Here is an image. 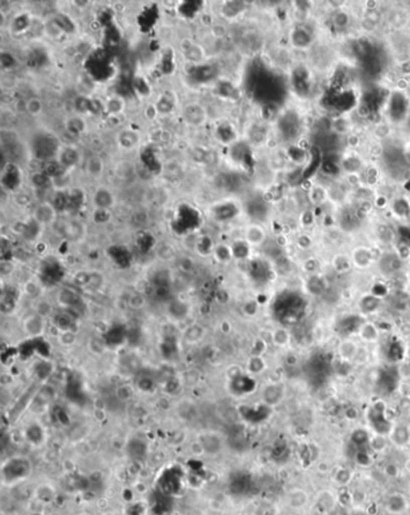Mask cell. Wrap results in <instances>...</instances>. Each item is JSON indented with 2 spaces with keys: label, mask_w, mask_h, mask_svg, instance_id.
Instances as JSON below:
<instances>
[{
  "label": "cell",
  "mask_w": 410,
  "mask_h": 515,
  "mask_svg": "<svg viewBox=\"0 0 410 515\" xmlns=\"http://www.w3.org/2000/svg\"><path fill=\"white\" fill-rule=\"evenodd\" d=\"M60 161L64 164V165H74L78 161V154L75 149H65V152H63L60 154Z\"/></svg>",
  "instance_id": "obj_15"
},
{
  "label": "cell",
  "mask_w": 410,
  "mask_h": 515,
  "mask_svg": "<svg viewBox=\"0 0 410 515\" xmlns=\"http://www.w3.org/2000/svg\"><path fill=\"white\" fill-rule=\"evenodd\" d=\"M358 336L362 338L366 342H375L378 341L379 335H380V330L373 323L366 322L362 323V324L358 327Z\"/></svg>",
  "instance_id": "obj_7"
},
{
  "label": "cell",
  "mask_w": 410,
  "mask_h": 515,
  "mask_svg": "<svg viewBox=\"0 0 410 515\" xmlns=\"http://www.w3.org/2000/svg\"><path fill=\"white\" fill-rule=\"evenodd\" d=\"M281 130L285 136H295L297 134V118L293 114H288L281 121Z\"/></svg>",
  "instance_id": "obj_11"
},
{
  "label": "cell",
  "mask_w": 410,
  "mask_h": 515,
  "mask_svg": "<svg viewBox=\"0 0 410 515\" xmlns=\"http://www.w3.org/2000/svg\"><path fill=\"white\" fill-rule=\"evenodd\" d=\"M352 479V472L347 467H339L335 472V481L338 485L345 486Z\"/></svg>",
  "instance_id": "obj_13"
},
{
  "label": "cell",
  "mask_w": 410,
  "mask_h": 515,
  "mask_svg": "<svg viewBox=\"0 0 410 515\" xmlns=\"http://www.w3.org/2000/svg\"><path fill=\"white\" fill-rule=\"evenodd\" d=\"M59 145L57 139L50 134L39 135L33 142V152L35 157L41 160H51L58 153Z\"/></svg>",
  "instance_id": "obj_1"
},
{
  "label": "cell",
  "mask_w": 410,
  "mask_h": 515,
  "mask_svg": "<svg viewBox=\"0 0 410 515\" xmlns=\"http://www.w3.org/2000/svg\"><path fill=\"white\" fill-rule=\"evenodd\" d=\"M284 390L281 385L278 384H273V385H268L266 388L265 391H263V400L269 406H275V404L279 403L283 398Z\"/></svg>",
  "instance_id": "obj_8"
},
{
  "label": "cell",
  "mask_w": 410,
  "mask_h": 515,
  "mask_svg": "<svg viewBox=\"0 0 410 515\" xmlns=\"http://www.w3.org/2000/svg\"><path fill=\"white\" fill-rule=\"evenodd\" d=\"M390 112L394 120H400L405 115L406 101L400 94H393L390 102Z\"/></svg>",
  "instance_id": "obj_9"
},
{
  "label": "cell",
  "mask_w": 410,
  "mask_h": 515,
  "mask_svg": "<svg viewBox=\"0 0 410 515\" xmlns=\"http://www.w3.org/2000/svg\"><path fill=\"white\" fill-rule=\"evenodd\" d=\"M403 468H404L405 472H408V473H410V458L405 460L404 465H403Z\"/></svg>",
  "instance_id": "obj_17"
},
{
  "label": "cell",
  "mask_w": 410,
  "mask_h": 515,
  "mask_svg": "<svg viewBox=\"0 0 410 515\" xmlns=\"http://www.w3.org/2000/svg\"><path fill=\"white\" fill-rule=\"evenodd\" d=\"M290 334L287 329H278L273 334V342L278 347H287L290 343Z\"/></svg>",
  "instance_id": "obj_14"
},
{
  "label": "cell",
  "mask_w": 410,
  "mask_h": 515,
  "mask_svg": "<svg viewBox=\"0 0 410 515\" xmlns=\"http://www.w3.org/2000/svg\"><path fill=\"white\" fill-rule=\"evenodd\" d=\"M388 443H390V440H388L387 435L378 434V432H374L373 435L369 436L368 440V446L369 449L372 450L373 453H382L386 450L388 447Z\"/></svg>",
  "instance_id": "obj_10"
},
{
  "label": "cell",
  "mask_w": 410,
  "mask_h": 515,
  "mask_svg": "<svg viewBox=\"0 0 410 515\" xmlns=\"http://www.w3.org/2000/svg\"><path fill=\"white\" fill-rule=\"evenodd\" d=\"M9 473H3L4 475V479L10 480V484L16 483L18 480L26 479L27 477L30 474V462L27 461L26 459L23 458H16L11 459L8 464L4 465L3 467V472H8Z\"/></svg>",
  "instance_id": "obj_2"
},
{
  "label": "cell",
  "mask_w": 410,
  "mask_h": 515,
  "mask_svg": "<svg viewBox=\"0 0 410 515\" xmlns=\"http://www.w3.org/2000/svg\"><path fill=\"white\" fill-rule=\"evenodd\" d=\"M387 437L390 443L394 444L396 447H406L410 443V429L405 424H397V425L391 426Z\"/></svg>",
  "instance_id": "obj_4"
},
{
  "label": "cell",
  "mask_w": 410,
  "mask_h": 515,
  "mask_svg": "<svg viewBox=\"0 0 410 515\" xmlns=\"http://www.w3.org/2000/svg\"><path fill=\"white\" fill-rule=\"evenodd\" d=\"M384 474L388 479H397L400 475V468L394 462H388L384 467Z\"/></svg>",
  "instance_id": "obj_16"
},
{
  "label": "cell",
  "mask_w": 410,
  "mask_h": 515,
  "mask_svg": "<svg viewBox=\"0 0 410 515\" xmlns=\"http://www.w3.org/2000/svg\"><path fill=\"white\" fill-rule=\"evenodd\" d=\"M214 216L218 221H226V219L232 218L237 213L236 206L232 203H223V205L214 207Z\"/></svg>",
  "instance_id": "obj_12"
},
{
  "label": "cell",
  "mask_w": 410,
  "mask_h": 515,
  "mask_svg": "<svg viewBox=\"0 0 410 515\" xmlns=\"http://www.w3.org/2000/svg\"><path fill=\"white\" fill-rule=\"evenodd\" d=\"M384 507L388 514L400 515L409 508L408 497L402 492H392L385 499Z\"/></svg>",
  "instance_id": "obj_3"
},
{
  "label": "cell",
  "mask_w": 410,
  "mask_h": 515,
  "mask_svg": "<svg viewBox=\"0 0 410 515\" xmlns=\"http://www.w3.org/2000/svg\"><path fill=\"white\" fill-rule=\"evenodd\" d=\"M289 504L291 508L294 509H301V508L306 507L309 502V493L306 491L305 489H301V487H296V489L291 490L289 493Z\"/></svg>",
  "instance_id": "obj_6"
},
{
  "label": "cell",
  "mask_w": 410,
  "mask_h": 515,
  "mask_svg": "<svg viewBox=\"0 0 410 515\" xmlns=\"http://www.w3.org/2000/svg\"><path fill=\"white\" fill-rule=\"evenodd\" d=\"M337 350H338V355L342 361H351L352 359H355V356L357 355L358 348L357 344L355 343L354 341L345 338V340H343L342 342L338 344Z\"/></svg>",
  "instance_id": "obj_5"
}]
</instances>
